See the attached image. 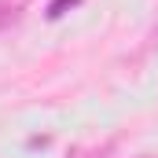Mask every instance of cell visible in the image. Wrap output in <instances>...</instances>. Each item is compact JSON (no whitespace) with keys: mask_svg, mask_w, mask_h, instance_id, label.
<instances>
[{"mask_svg":"<svg viewBox=\"0 0 158 158\" xmlns=\"http://www.w3.org/2000/svg\"><path fill=\"white\" fill-rule=\"evenodd\" d=\"M74 4H81V0H52V7H48V19H59L66 7H74Z\"/></svg>","mask_w":158,"mask_h":158,"instance_id":"6da1fadb","label":"cell"}]
</instances>
